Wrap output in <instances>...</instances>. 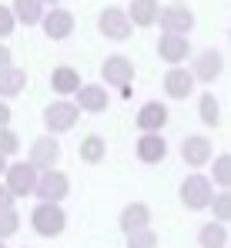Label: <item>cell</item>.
Returning <instances> with one entry per match:
<instances>
[{
  "mask_svg": "<svg viewBox=\"0 0 231 248\" xmlns=\"http://www.w3.org/2000/svg\"><path fill=\"white\" fill-rule=\"evenodd\" d=\"M40 24H44V34H47L50 41H67V37L74 34V14L64 10V7H50Z\"/></svg>",
  "mask_w": 231,
  "mask_h": 248,
  "instance_id": "17",
  "label": "cell"
},
{
  "mask_svg": "<svg viewBox=\"0 0 231 248\" xmlns=\"http://www.w3.org/2000/svg\"><path fill=\"white\" fill-rule=\"evenodd\" d=\"M97 31H101L108 41H127L131 31H134V24H131L127 10L108 7V10H101V17H97Z\"/></svg>",
  "mask_w": 231,
  "mask_h": 248,
  "instance_id": "11",
  "label": "cell"
},
{
  "mask_svg": "<svg viewBox=\"0 0 231 248\" xmlns=\"http://www.w3.org/2000/svg\"><path fill=\"white\" fill-rule=\"evenodd\" d=\"M71 195V174L54 168V171H44L37 178V191L34 198L37 202H50V205H64V198Z\"/></svg>",
  "mask_w": 231,
  "mask_h": 248,
  "instance_id": "6",
  "label": "cell"
},
{
  "mask_svg": "<svg viewBox=\"0 0 231 248\" xmlns=\"http://www.w3.org/2000/svg\"><path fill=\"white\" fill-rule=\"evenodd\" d=\"M211 221H221L228 225L231 221V191H215V202H211Z\"/></svg>",
  "mask_w": 231,
  "mask_h": 248,
  "instance_id": "27",
  "label": "cell"
},
{
  "mask_svg": "<svg viewBox=\"0 0 231 248\" xmlns=\"http://www.w3.org/2000/svg\"><path fill=\"white\" fill-rule=\"evenodd\" d=\"M127 17H131L134 27H154L157 17H161V3L157 0H131Z\"/></svg>",
  "mask_w": 231,
  "mask_h": 248,
  "instance_id": "22",
  "label": "cell"
},
{
  "mask_svg": "<svg viewBox=\"0 0 231 248\" xmlns=\"http://www.w3.org/2000/svg\"><path fill=\"white\" fill-rule=\"evenodd\" d=\"M231 245V235H228V225L221 221H204L198 228V248H228Z\"/></svg>",
  "mask_w": 231,
  "mask_h": 248,
  "instance_id": "21",
  "label": "cell"
},
{
  "mask_svg": "<svg viewBox=\"0 0 231 248\" xmlns=\"http://www.w3.org/2000/svg\"><path fill=\"white\" fill-rule=\"evenodd\" d=\"M74 104L80 108V114H104L111 97L104 84H80V91L74 94Z\"/></svg>",
  "mask_w": 231,
  "mask_h": 248,
  "instance_id": "16",
  "label": "cell"
},
{
  "mask_svg": "<svg viewBox=\"0 0 231 248\" xmlns=\"http://www.w3.org/2000/svg\"><path fill=\"white\" fill-rule=\"evenodd\" d=\"M31 228L40 238H61L67 228V211L64 205H50V202H37L31 211Z\"/></svg>",
  "mask_w": 231,
  "mask_h": 248,
  "instance_id": "3",
  "label": "cell"
},
{
  "mask_svg": "<svg viewBox=\"0 0 231 248\" xmlns=\"http://www.w3.org/2000/svg\"><path fill=\"white\" fill-rule=\"evenodd\" d=\"M228 248H231V245H228Z\"/></svg>",
  "mask_w": 231,
  "mask_h": 248,
  "instance_id": "38",
  "label": "cell"
},
{
  "mask_svg": "<svg viewBox=\"0 0 231 248\" xmlns=\"http://www.w3.org/2000/svg\"><path fill=\"white\" fill-rule=\"evenodd\" d=\"M61 158H64V148H61V138H54V134H40L27 148V161L37 168L40 174L54 171V168L61 165Z\"/></svg>",
  "mask_w": 231,
  "mask_h": 248,
  "instance_id": "4",
  "label": "cell"
},
{
  "mask_svg": "<svg viewBox=\"0 0 231 248\" xmlns=\"http://www.w3.org/2000/svg\"><path fill=\"white\" fill-rule=\"evenodd\" d=\"M37 178H40V171L31 161H10L7 174H3V185L10 188L14 198H27V195L37 191Z\"/></svg>",
  "mask_w": 231,
  "mask_h": 248,
  "instance_id": "5",
  "label": "cell"
},
{
  "mask_svg": "<svg viewBox=\"0 0 231 248\" xmlns=\"http://www.w3.org/2000/svg\"><path fill=\"white\" fill-rule=\"evenodd\" d=\"M178 198H181V205L188 208V211H208L211 202H215V185H211V178H208V174L191 171V174L181 181Z\"/></svg>",
  "mask_w": 231,
  "mask_h": 248,
  "instance_id": "1",
  "label": "cell"
},
{
  "mask_svg": "<svg viewBox=\"0 0 231 248\" xmlns=\"http://www.w3.org/2000/svg\"><path fill=\"white\" fill-rule=\"evenodd\" d=\"M198 118L204 127H221V101L215 97V91H201L198 97Z\"/></svg>",
  "mask_w": 231,
  "mask_h": 248,
  "instance_id": "24",
  "label": "cell"
},
{
  "mask_svg": "<svg viewBox=\"0 0 231 248\" xmlns=\"http://www.w3.org/2000/svg\"><path fill=\"white\" fill-rule=\"evenodd\" d=\"M24 87H27V71L24 67H3L0 71V101H10V97H17V94H24Z\"/></svg>",
  "mask_w": 231,
  "mask_h": 248,
  "instance_id": "23",
  "label": "cell"
},
{
  "mask_svg": "<svg viewBox=\"0 0 231 248\" xmlns=\"http://www.w3.org/2000/svg\"><path fill=\"white\" fill-rule=\"evenodd\" d=\"M20 232V211H0V242H10Z\"/></svg>",
  "mask_w": 231,
  "mask_h": 248,
  "instance_id": "30",
  "label": "cell"
},
{
  "mask_svg": "<svg viewBox=\"0 0 231 248\" xmlns=\"http://www.w3.org/2000/svg\"><path fill=\"white\" fill-rule=\"evenodd\" d=\"M191 74L198 84H215L225 74V54L215 50V47H204L191 57Z\"/></svg>",
  "mask_w": 231,
  "mask_h": 248,
  "instance_id": "8",
  "label": "cell"
},
{
  "mask_svg": "<svg viewBox=\"0 0 231 248\" xmlns=\"http://www.w3.org/2000/svg\"><path fill=\"white\" fill-rule=\"evenodd\" d=\"M151 218H154V211L148 202H127V205L121 208V215H117V228L127 238V235H134L141 228H151Z\"/></svg>",
  "mask_w": 231,
  "mask_h": 248,
  "instance_id": "15",
  "label": "cell"
},
{
  "mask_svg": "<svg viewBox=\"0 0 231 248\" xmlns=\"http://www.w3.org/2000/svg\"><path fill=\"white\" fill-rule=\"evenodd\" d=\"M124 245H127V248H157V245H161V235L154 232V225H151V228H141V232L127 235Z\"/></svg>",
  "mask_w": 231,
  "mask_h": 248,
  "instance_id": "28",
  "label": "cell"
},
{
  "mask_svg": "<svg viewBox=\"0 0 231 248\" xmlns=\"http://www.w3.org/2000/svg\"><path fill=\"white\" fill-rule=\"evenodd\" d=\"M168 121H171V114H168V104H161V101H144L134 114V124L141 134H161Z\"/></svg>",
  "mask_w": 231,
  "mask_h": 248,
  "instance_id": "13",
  "label": "cell"
},
{
  "mask_svg": "<svg viewBox=\"0 0 231 248\" xmlns=\"http://www.w3.org/2000/svg\"><path fill=\"white\" fill-rule=\"evenodd\" d=\"M10 57H14V54H10V47H7V44H0V71H3V67H10Z\"/></svg>",
  "mask_w": 231,
  "mask_h": 248,
  "instance_id": "34",
  "label": "cell"
},
{
  "mask_svg": "<svg viewBox=\"0 0 231 248\" xmlns=\"http://www.w3.org/2000/svg\"><path fill=\"white\" fill-rule=\"evenodd\" d=\"M194 84L198 81H194L191 67H168L161 87H164V97H168V101H188L194 94Z\"/></svg>",
  "mask_w": 231,
  "mask_h": 248,
  "instance_id": "14",
  "label": "cell"
},
{
  "mask_svg": "<svg viewBox=\"0 0 231 248\" xmlns=\"http://www.w3.org/2000/svg\"><path fill=\"white\" fill-rule=\"evenodd\" d=\"M14 208H17V198H14L10 188L0 181V211H14Z\"/></svg>",
  "mask_w": 231,
  "mask_h": 248,
  "instance_id": "32",
  "label": "cell"
},
{
  "mask_svg": "<svg viewBox=\"0 0 231 248\" xmlns=\"http://www.w3.org/2000/svg\"><path fill=\"white\" fill-rule=\"evenodd\" d=\"M10 118H14L10 104H7V101H0V127H10Z\"/></svg>",
  "mask_w": 231,
  "mask_h": 248,
  "instance_id": "33",
  "label": "cell"
},
{
  "mask_svg": "<svg viewBox=\"0 0 231 248\" xmlns=\"http://www.w3.org/2000/svg\"><path fill=\"white\" fill-rule=\"evenodd\" d=\"M157 24H161V31H164V34L188 37V34L194 31V14H191V7H185V3H171V7H161Z\"/></svg>",
  "mask_w": 231,
  "mask_h": 248,
  "instance_id": "10",
  "label": "cell"
},
{
  "mask_svg": "<svg viewBox=\"0 0 231 248\" xmlns=\"http://www.w3.org/2000/svg\"><path fill=\"white\" fill-rule=\"evenodd\" d=\"M157 57H161L168 67H185L188 57H194L191 41H188V37H178V34H161V41H157Z\"/></svg>",
  "mask_w": 231,
  "mask_h": 248,
  "instance_id": "12",
  "label": "cell"
},
{
  "mask_svg": "<svg viewBox=\"0 0 231 248\" xmlns=\"http://www.w3.org/2000/svg\"><path fill=\"white\" fill-rule=\"evenodd\" d=\"M7 165H10V161H7V158H0V181H3V174H7Z\"/></svg>",
  "mask_w": 231,
  "mask_h": 248,
  "instance_id": "35",
  "label": "cell"
},
{
  "mask_svg": "<svg viewBox=\"0 0 231 248\" xmlns=\"http://www.w3.org/2000/svg\"><path fill=\"white\" fill-rule=\"evenodd\" d=\"M211 185H218L221 191H231V151L225 155H215L211 158Z\"/></svg>",
  "mask_w": 231,
  "mask_h": 248,
  "instance_id": "26",
  "label": "cell"
},
{
  "mask_svg": "<svg viewBox=\"0 0 231 248\" xmlns=\"http://www.w3.org/2000/svg\"><path fill=\"white\" fill-rule=\"evenodd\" d=\"M14 17H17V24H27V27H34L44 20V3L40 0H14Z\"/></svg>",
  "mask_w": 231,
  "mask_h": 248,
  "instance_id": "25",
  "label": "cell"
},
{
  "mask_svg": "<svg viewBox=\"0 0 231 248\" xmlns=\"http://www.w3.org/2000/svg\"><path fill=\"white\" fill-rule=\"evenodd\" d=\"M0 248H10V245H7V242H0Z\"/></svg>",
  "mask_w": 231,
  "mask_h": 248,
  "instance_id": "37",
  "label": "cell"
},
{
  "mask_svg": "<svg viewBox=\"0 0 231 248\" xmlns=\"http://www.w3.org/2000/svg\"><path fill=\"white\" fill-rule=\"evenodd\" d=\"M134 155H138L141 165H161L168 158V138H161V134H141L134 141Z\"/></svg>",
  "mask_w": 231,
  "mask_h": 248,
  "instance_id": "18",
  "label": "cell"
},
{
  "mask_svg": "<svg viewBox=\"0 0 231 248\" xmlns=\"http://www.w3.org/2000/svg\"><path fill=\"white\" fill-rule=\"evenodd\" d=\"M178 155H181V161L191 168V171H198V168H204V165H211V158H215L211 138H204V134H188V138H181Z\"/></svg>",
  "mask_w": 231,
  "mask_h": 248,
  "instance_id": "9",
  "label": "cell"
},
{
  "mask_svg": "<svg viewBox=\"0 0 231 248\" xmlns=\"http://www.w3.org/2000/svg\"><path fill=\"white\" fill-rule=\"evenodd\" d=\"M80 74H77L71 64H61V67H54L50 71V87H54V94H61L64 101H71L77 91H80Z\"/></svg>",
  "mask_w": 231,
  "mask_h": 248,
  "instance_id": "19",
  "label": "cell"
},
{
  "mask_svg": "<svg viewBox=\"0 0 231 248\" xmlns=\"http://www.w3.org/2000/svg\"><path fill=\"white\" fill-rule=\"evenodd\" d=\"M40 3H50V7H57V3H64V0H40Z\"/></svg>",
  "mask_w": 231,
  "mask_h": 248,
  "instance_id": "36",
  "label": "cell"
},
{
  "mask_svg": "<svg viewBox=\"0 0 231 248\" xmlns=\"http://www.w3.org/2000/svg\"><path fill=\"white\" fill-rule=\"evenodd\" d=\"M77 158H80L84 165H101V161L108 158V138H104V134H87V138H80Z\"/></svg>",
  "mask_w": 231,
  "mask_h": 248,
  "instance_id": "20",
  "label": "cell"
},
{
  "mask_svg": "<svg viewBox=\"0 0 231 248\" xmlns=\"http://www.w3.org/2000/svg\"><path fill=\"white\" fill-rule=\"evenodd\" d=\"M134 74H138V67H134V61L127 54H108L104 64H101V81L108 87H121L124 91V87H131Z\"/></svg>",
  "mask_w": 231,
  "mask_h": 248,
  "instance_id": "7",
  "label": "cell"
},
{
  "mask_svg": "<svg viewBox=\"0 0 231 248\" xmlns=\"http://www.w3.org/2000/svg\"><path fill=\"white\" fill-rule=\"evenodd\" d=\"M20 151V134L14 131V127H0V158H14Z\"/></svg>",
  "mask_w": 231,
  "mask_h": 248,
  "instance_id": "29",
  "label": "cell"
},
{
  "mask_svg": "<svg viewBox=\"0 0 231 248\" xmlns=\"http://www.w3.org/2000/svg\"><path fill=\"white\" fill-rule=\"evenodd\" d=\"M40 121H44V131L54 134V138H57V134H67V131H74L77 121H80V108H77L74 101L57 97V101H50V104L44 108Z\"/></svg>",
  "mask_w": 231,
  "mask_h": 248,
  "instance_id": "2",
  "label": "cell"
},
{
  "mask_svg": "<svg viewBox=\"0 0 231 248\" xmlns=\"http://www.w3.org/2000/svg\"><path fill=\"white\" fill-rule=\"evenodd\" d=\"M14 27H17V17H14V10L0 3V41H3V37H10V34H14Z\"/></svg>",
  "mask_w": 231,
  "mask_h": 248,
  "instance_id": "31",
  "label": "cell"
}]
</instances>
